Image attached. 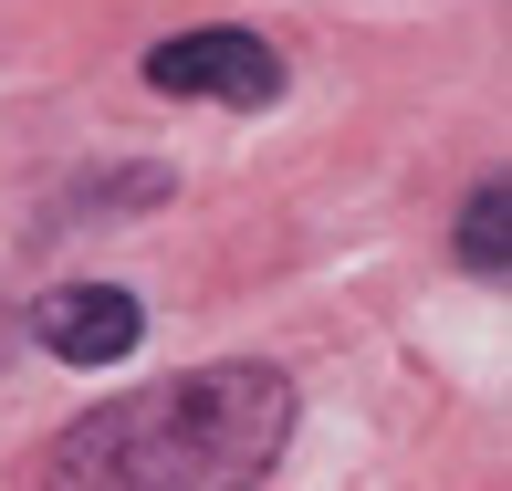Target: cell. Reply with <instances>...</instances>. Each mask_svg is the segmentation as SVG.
<instances>
[{
	"label": "cell",
	"instance_id": "1",
	"mask_svg": "<svg viewBox=\"0 0 512 491\" xmlns=\"http://www.w3.org/2000/svg\"><path fill=\"white\" fill-rule=\"evenodd\" d=\"M293 377L262 356L189 366V377L126 387L53 429L42 491H251L293 450Z\"/></svg>",
	"mask_w": 512,
	"mask_h": 491
},
{
	"label": "cell",
	"instance_id": "2",
	"mask_svg": "<svg viewBox=\"0 0 512 491\" xmlns=\"http://www.w3.org/2000/svg\"><path fill=\"white\" fill-rule=\"evenodd\" d=\"M147 84L157 95H209V105H272L283 95V53H272L262 32H241V21H209V32H168L147 53Z\"/></svg>",
	"mask_w": 512,
	"mask_h": 491
},
{
	"label": "cell",
	"instance_id": "3",
	"mask_svg": "<svg viewBox=\"0 0 512 491\" xmlns=\"http://www.w3.org/2000/svg\"><path fill=\"white\" fill-rule=\"evenodd\" d=\"M136 335H147V314H136V293H115V283L42 293V345H53L63 366H115Z\"/></svg>",
	"mask_w": 512,
	"mask_h": 491
},
{
	"label": "cell",
	"instance_id": "4",
	"mask_svg": "<svg viewBox=\"0 0 512 491\" xmlns=\"http://www.w3.org/2000/svg\"><path fill=\"white\" fill-rule=\"evenodd\" d=\"M502 189H481L471 209H460V262H471V272H502Z\"/></svg>",
	"mask_w": 512,
	"mask_h": 491
}]
</instances>
